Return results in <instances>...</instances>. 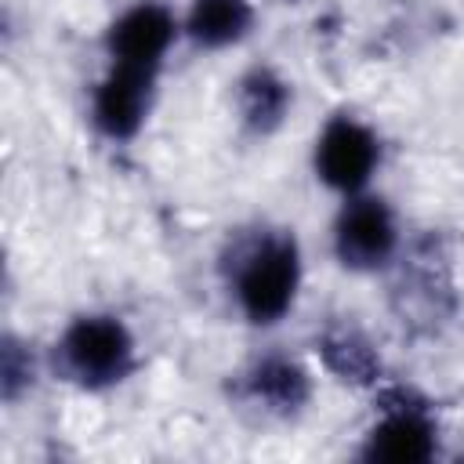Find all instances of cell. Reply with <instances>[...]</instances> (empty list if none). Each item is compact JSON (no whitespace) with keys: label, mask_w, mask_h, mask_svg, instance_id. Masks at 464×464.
<instances>
[{"label":"cell","mask_w":464,"mask_h":464,"mask_svg":"<svg viewBox=\"0 0 464 464\" xmlns=\"http://www.w3.org/2000/svg\"><path fill=\"white\" fill-rule=\"evenodd\" d=\"M315 352L323 359V366L344 381V384H355V388H370L381 381L384 373V362H381V352L373 348V341L355 330V326H330L315 337Z\"/></svg>","instance_id":"8fae6325"},{"label":"cell","mask_w":464,"mask_h":464,"mask_svg":"<svg viewBox=\"0 0 464 464\" xmlns=\"http://www.w3.org/2000/svg\"><path fill=\"white\" fill-rule=\"evenodd\" d=\"M301 279L304 257L294 228H261L232 246L228 294L236 312L257 330H268L294 312Z\"/></svg>","instance_id":"6da1fadb"},{"label":"cell","mask_w":464,"mask_h":464,"mask_svg":"<svg viewBox=\"0 0 464 464\" xmlns=\"http://www.w3.org/2000/svg\"><path fill=\"white\" fill-rule=\"evenodd\" d=\"M54 366L83 392L120 388L138 370V337L116 312H80L54 341Z\"/></svg>","instance_id":"7a4b0ae2"},{"label":"cell","mask_w":464,"mask_h":464,"mask_svg":"<svg viewBox=\"0 0 464 464\" xmlns=\"http://www.w3.org/2000/svg\"><path fill=\"white\" fill-rule=\"evenodd\" d=\"M33 355L25 344H18L11 334L4 337V348H0V388H4V399L14 402L29 384H33Z\"/></svg>","instance_id":"7c38bea8"},{"label":"cell","mask_w":464,"mask_h":464,"mask_svg":"<svg viewBox=\"0 0 464 464\" xmlns=\"http://www.w3.org/2000/svg\"><path fill=\"white\" fill-rule=\"evenodd\" d=\"M330 250L334 261L355 276H377L392 268L402 250V228L395 207L370 188L344 196L330 225Z\"/></svg>","instance_id":"3957f363"},{"label":"cell","mask_w":464,"mask_h":464,"mask_svg":"<svg viewBox=\"0 0 464 464\" xmlns=\"http://www.w3.org/2000/svg\"><path fill=\"white\" fill-rule=\"evenodd\" d=\"M254 18L250 0H192L181 14V33L199 51H225L250 36Z\"/></svg>","instance_id":"30bf717a"},{"label":"cell","mask_w":464,"mask_h":464,"mask_svg":"<svg viewBox=\"0 0 464 464\" xmlns=\"http://www.w3.org/2000/svg\"><path fill=\"white\" fill-rule=\"evenodd\" d=\"M294 109V87L272 65H250L236 80V116L246 134L268 138L276 134Z\"/></svg>","instance_id":"9c48e42d"},{"label":"cell","mask_w":464,"mask_h":464,"mask_svg":"<svg viewBox=\"0 0 464 464\" xmlns=\"http://www.w3.org/2000/svg\"><path fill=\"white\" fill-rule=\"evenodd\" d=\"M439 453V420L435 410L406 392V388H388L381 395L377 417L362 435L359 457L362 460H392V464H417L431 460Z\"/></svg>","instance_id":"5b68a950"},{"label":"cell","mask_w":464,"mask_h":464,"mask_svg":"<svg viewBox=\"0 0 464 464\" xmlns=\"http://www.w3.org/2000/svg\"><path fill=\"white\" fill-rule=\"evenodd\" d=\"M381 134L362 116L334 112L312 141V174L344 199L370 188L373 174L381 170Z\"/></svg>","instance_id":"277c9868"},{"label":"cell","mask_w":464,"mask_h":464,"mask_svg":"<svg viewBox=\"0 0 464 464\" xmlns=\"http://www.w3.org/2000/svg\"><path fill=\"white\" fill-rule=\"evenodd\" d=\"M181 18L163 0H134L105 29V58L116 65H138L163 72L167 54L181 40Z\"/></svg>","instance_id":"52a82bcc"},{"label":"cell","mask_w":464,"mask_h":464,"mask_svg":"<svg viewBox=\"0 0 464 464\" xmlns=\"http://www.w3.org/2000/svg\"><path fill=\"white\" fill-rule=\"evenodd\" d=\"M156 91H160L156 69L109 62V69L91 91V127L112 145L134 141L152 116Z\"/></svg>","instance_id":"8992f818"},{"label":"cell","mask_w":464,"mask_h":464,"mask_svg":"<svg viewBox=\"0 0 464 464\" xmlns=\"http://www.w3.org/2000/svg\"><path fill=\"white\" fill-rule=\"evenodd\" d=\"M239 399L265 417L290 420L312 399V373L294 355L268 352L239 373Z\"/></svg>","instance_id":"ba28073f"}]
</instances>
